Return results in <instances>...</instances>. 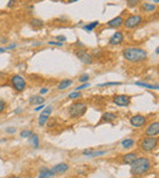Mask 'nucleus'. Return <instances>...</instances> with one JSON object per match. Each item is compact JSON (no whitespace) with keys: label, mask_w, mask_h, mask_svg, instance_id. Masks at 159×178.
Wrapping results in <instances>:
<instances>
[{"label":"nucleus","mask_w":159,"mask_h":178,"mask_svg":"<svg viewBox=\"0 0 159 178\" xmlns=\"http://www.w3.org/2000/svg\"><path fill=\"white\" fill-rule=\"evenodd\" d=\"M152 164L147 157H137L136 160L131 164V173L135 176H142L147 173L151 170Z\"/></svg>","instance_id":"nucleus-2"},{"label":"nucleus","mask_w":159,"mask_h":178,"mask_svg":"<svg viewBox=\"0 0 159 178\" xmlns=\"http://www.w3.org/2000/svg\"><path fill=\"white\" fill-rule=\"evenodd\" d=\"M14 48H16V44H11V45H9L6 50H10V49H14Z\"/></svg>","instance_id":"nucleus-41"},{"label":"nucleus","mask_w":159,"mask_h":178,"mask_svg":"<svg viewBox=\"0 0 159 178\" xmlns=\"http://www.w3.org/2000/svg\"><path fill=\"white\" fill-rule=\"evenodd\" d=\"M6 50L5 49H3V48H0V54H3V53H5Z\"/></svg>","instance_id":"nucleus-43"},{"label":"nucleus","mask_w":159,"mask_h":178,"mask_svg":"<svg viewBox=\"0 0 159 178\" xmlns=\"http://www.w3.org/2000/svg\"><path fill=\"white\" fill-rule=\"evenodd\" d=\"M54 173H65L66 171H69V165L68 164H58L53 167L52 170Z\"/></svg>","instance_id":"nucleus-15"},{"label":"nucleus","mask_w":159,"mask_h":178,"mask_svg":"<svg viewBox=\"0 0 159 178\" xmlns=\"http://www.w3.org/2000/svg\"><path fill=\"white\" fill-rule=\"evenodd\" d=\"M42 109H43V105H42V104H41V105H37V106H36V109H34V110H36V111H41V110H42Z\"/></svg>","instance_id":"nucleus-40"},{"label":"nucleus","mask_w":159,"mask_h":178,"mask_svg":"<svg viewBox=\"0 0 159 178\" xmlns=\"http://www.w3.org/2000/svg\"><path fill=\"white\" fill-rule=\"evenodd\" d=\"M55 123H57V120H55V118H54V120H50L49 123H48V127H53Z\"/></svg>","instance_id":"nucleus-36"},{"label":"nucleus","mask_w":159,"mask_h":178,"mask_svg":"<svg viewBox=\"0 0 159 178\" xmlns=\"http://www.w3.org/2000/svg\"><path fill=\"white\" fill-rule=\"evenodd\" d=\"M157 145H158V139L157 138H154V137H147V138H143L142 139V142H141V149L143 150V151H152V150H154L156 148H157Z\"/></svg>","instance_id":"nucleus-4"},{"label":"nucleus","mask_w":159,"mask_h":178,"mask_svg":"<svg viewBox=\"0 0 159 178\" xmlns=\"http://www.w3.org/2000/svg\"><path fill=\"white\" fill-rule=\"evenodd\" d=\"M105 154V151H92L91 154L88 156H91V157H94V156H101V155H104Z\"/></svg>","instance_id":"nucleus-31"},{"label":"nucleus","mask_w":159,"mask_h":178,"mask_svg":"<svg viewBox=\"0 0 159 178\" xmlns=\"http://www.w3.org/2000/svg\"><path fill=\"white\" fill-rule=\"evenodd\" d=\"M49 44L50 45H57V46H61L63 43H60V42H49Z\"/></svg>","instance_id":"nucleus-38"},{"label":"nucleus","mask_w":159,"mask_h":178,"mask_svg":"<svg viewBox=\"0 0 159 178\" xmlns=\"http://www.w3.org/2000/svg\"><path fill=\"white\" fill-rule=\"evenodd\" d=\"M142 8H143V10L147 12H152V11H156V6L154 5H152V4H148V3H145L143 5H142Z\"/></svg>","instance_id":"nucleus-25"},{"label":"nucleus","mask_w":159,"mask_h":178,"mask_svg":"<svg viewBox=\"0 0 159 178\" xmlns=\"http://www.w3.org/2000/svg\"><path fill=\"white\" fill-rule=\"evenodd\" d=\"M57 40H60V43H63V42H65V40H66V37H64V35H58Z\"/></svg>","instance_id":"nucleus-33"},{"label":"nucleus","mask_w":159,"mask_h":178,"mask_svg":"<svg viewBox=\"0 0 159 178\" xmlns=\"http://www.w3.org/2000/svg\"><path fill=\"white\" fill-rule=\"evenodd\" d=\"M140 4V0H127V6L129 8H135Z\"/></svg>","instance_id":"nucleus-27"},{"label":"nucleus","mask_w":159,"mask_h":178,"mask_svg":"<svg viewBox=\"0 0 159 178\" xmlns=\"http://www.w3.org/2000/svg\"><path fill=\"white\" fill-rule=\"evenodd\" d=\"M153 1H154V3H158L159 0H153Z\"/></svg>","instance_id":"nucleus-47"},{"label":"nucleus","mask_w":159,"mask_h":178,"mask_svg":"<svg viewBox=\"0 0 159 178\" xmlns=\"http://www.w3.org/2000/svg\"><path fill=\"white\" fill-rule=\"evenodd\" d=\"M88 78H90V76H88L87 73H85V75H82V76L79 78V81H80V82H82V83H87Z\"/></svg>","instance_id":"nucleus-30"},{"label":"nucleus","mask_w":159,"mask_h":178,"mask_svg":"<svg viewBox=\"0 0 159 178\" xmlns=\"http://www.w3.org/2000/svg\"><path fill=\"white\" fill-rule=\"evenodd\" d=\"M90 87V83H83L82 86H80V87H77L76 88V92H80V90H82V89H86Z\"/></svg>","instance_id":"nucleus-32"},{"label":"nucleus","mask_w":159,"mask_h":178,"mask_svg":"<svg viewBox=\"0 0 159 178\" xmlns=\"http://www.w3.org/2000/svg\"><path fill=\"white\" fill-rule=\"evenodd\" d=\"M135 84H136V86H140V87H145V88H148V89H158V86L148 84V83H145V82H136Z\"/></svg>","instance_id":"nucleus-24"},{"label":"nucleus","mask_w":159,"mask_h":178,"mask_svg":"<svg viewBox=\"0 0 159 178\" xmlns=\"http://www.w3.org/2000/svg\"><path fill=\"white\" fill-rule=\"evenodd\" d=\"M75 1H79V0H68V3H75Z\"/></svg>","instance_id":"nucleus-45"},{"label":"nucleus","mask_w":159,"mask_h":178,"mask_svg":"<svg viewBox=\"0 0 159 178\" xmlns=\"http://www.w3.org/2000/svg\"><path fill=\"white\" fill-rule=\"evenodd\" d=\"M146 122H147V118L145 116H142V115H135V116H132L130 118V123L134 127H142V126L146 124Z\"/></svg>","instance_id":"nucleus-9"},{"label":"nucleus","mask_w":159,"mask_h":178,"mask_svg":"<svg viewBox=\"0 0 159 178\" xmlns=\"http://www.w3.org/2000/svg\"><path fill=\"white\" fill-rule=\"evenodd\" d=\"M141 22H142V16H140V15H131L124 21V24H125L126 28H135L137 26H140Z\"/></svg>","instance_id":"nucleus-5"},{"label":"nucleus","mask_w":159,"mask_h":178,"mask_svg":"<svg viewBox=\"0 0 159 178\" xmlns=\"http://www.w3.org/2000/svg\"><path fill=\"white\" fill-rule=\"evenodd\" d=\"M48 92H49V89H48V88H42V89H41V94H42V95H43V94H47Z\"/></svg>","instance_id":"nucleus-39"},{"label":"nucleus","mask_w":159,"mask_h":178,"mask_svg":"<svg viewBox=\"0 0 159 178\" xmlns=\"http://www.w3.org/2000/svg\"><path fill=\"white\" fill-rule=\"evenodd\" d=\"M123 55L130 62H141L147 59V51L141 48H126Z\"/></svg>","instance_id":"nucleus-1"},{"label":"nucleus","mask_w":159,"mask_h":178,"mask_svg":"<svg viewBox=\"0 0 159 178\" xmlns=\"http://www.w3.org/2000/svg\"><path fill=\"white\" fill-rule=\"evenodd\" d=\"M76 56L79 57L80 60L83 62V64H87V65H90L93 62V56L87 51V50H85V49H81V50H77L76 53Z\"/></svg>","instance_id":"nucleus-7"},{"label":"nucleus","mask_w":159,"mask_h":178,"mask_svg":"<svg viewBox=\"0 0 159 178\" xmlns=\"http://www.w3.org/2000/svg\"><path fill=\"white\" fill-rule=\"evenodd\" d=\"M30 102L31 104H36V105H41V104L44 102V99H43V97H32Z\"/></svg>","instance_id":"nucleus-23"},{"label":"nucleus","mask_w":159,"mask_h":178,"mask_svg":"<svg viewBox=\"0 0 159 178\" xmlns=\"http://www.w3.org/2000/svg\"><path fill=\"white\" fill-rule=\"evenodd\" d=\"M14 3H15V0H10V3L8 4V6H9V8H12V5H14Z\"/></svg>","instance_id":"nucleus-42"},{"label":"nucleus","mask_w":159,"mask_h":178,"mask_svg":"<svg viewBox=\"0 0 159 178\" xmlns=\"http://www.w3.org/2000/svg\"><path fill=\"white\" fill-rule=\"evenodd\" d=\"M137 157H138L137 153H129V154H126V155L123 156V162L126 164V165H131Z\"/></svg>","instance_id":"nucleus-14"},{"label":"nucleus","mask_w":159,"mask_h":178,"mask_svg":"<svg viewBox=\"0 0 159 178\" xmlns=\"http://www.w3.org/2000/svg\"><path fill=\"white\" fill-rule=\"evenodd\" d=\"M124 40V34L121 32H115L113 34V37L109 39V44L110 45H119L123 43Z\"/></svg>","instance_id":"nucleus-12"},{"label":"nucleus","mask_w":159,"mask_h":178,"mask_svg":"<svg viewBox=\"0 0 159 178\" xmlns=\"http://www.w3.org/2000/svg\"><path fill=\"white\" fill-rule=\"evenodd\" d=\"M82 97V94L80 93V92H74V93H71L70 95H69V99H79Z\"/></svg>","instance_id":"nucleus-26"},{"label":"nucleus","mask_w":159,"mask_h":178,"mask_svg":"<svg viewBox=\"0 0 159 178\" xmlns=\"http://www.w3.org/2000/svg\"><path fill=\"white\" fill-rule=\"evenodd\" d=\"M109 86H120V83L119 82H108V83L99 84V87H109Z\"/></svg>","instance_id":"nucleus-28"},{"label":"nucleus","mask_w":159,"mask_h":178,"mask_svg":"<svg viewBox=\"0 0 159 178\" xmlns=\"http://www.w3.org/2000/svg\"><path fill=\"white\" fill-rule=\"evenodd\" d=\"M53 177H54V172L43 167L41 170V172H39V177L38 178H53Z\"/></svg>","instance_id":"nucleus-17"},{"label":"nucleus","mask_w":159,"mask_h":178,"mask_svg":"<svg viewBox=\"0 0 159 178\" xmlns=\"http://www.w3.org/2000/svg\"><path fill=\"white\" fill-rule=\"evenodd\" d=\"M52 111H53V107H52V106H48V107H46V110L41 113V116H39V118H38V122H39L41 126H44V124L48 122Z\"/></svg>","instance_id":"nucleus-11"},{"label":"nucleus","mask_w":159,"mask_h":178,"mask_svg":"<svg viewBox=\"0 0 159 178\" xmlns=\"http://www.w3.org/2000/svg\"><path fill=\"white\" fill-rule=\"evenodd\" d=\"M75 178H81V177H75Z\"/></svg>","instance_id":"nucleus-48"},{"label":"nucleus","mask_w":159,"mask_h":178,"mask_svg":"<svg viewBox=\"0 0 159 178\" xmlns=\"http://www.w3.org/2000/svg\"><path fill=\"white\" fill-rule=\"evenodd\" d=\"M114 104L118 105V106H127L131 101V98L129 95H125V94H121V95H116L114 97Z\"/></svg>","instance_id":"nucleus-8"},{"label":"nucleus","mask_w":159,"mask_h":178,"mask_svg":"<svg viewBox=\"0 0 159 178\" xmlns=\"http://www.w3.org/2000/svg\"><path fill=\"white\" fill-rule=\"evenodd\" d=\"M6 42H8V40H6L5 38H3V39H1V43H6Z\"/></svg>","instance_id":"nucleus-44"},{"label":"nucleus","mask_w":159,"mask_h":178,"mask_svg":"<svg viewBox=\"0 0 159 178\" xmlns=\"http://www.w3.org/2000/svg\"><path fill=\"white\" fill-rule=\"evenodd\" d=\"M10 178H22V177H17V176H12V177H10Z\"/></svg>","instance_id":"nucleus-46"},{"label":"nucleus","mask_w":159,"mask_h":178,"mask_svg":"<svg viewBox=\"0 0 159 178\" xmlns=\"http://www.w3.org/2000/svg\"><path fill=\"white\" fill-rule=\"evenodd\" d=\"M98 24H99L98 21H94V22H91V23H88V24H86V26L83 27V29H85L86 32H91V31H93Z\"/></svg>","instance_id":"nucleus-21"},{"label":"nucleus","mask_w":159,"mask_h":178,"mask_svg":"<svg viewBox=\"0 0 159 178\" xmlns=\"http://www.w3.org/2000/svg\"><path fill=\"white\" fill-rule=\"evenodd\" d=\"M87 111V105L85 102H74L70 107H69V115L74 118L81 117L82 115H85Z\"/></svg>","instance_id":"nucleus-3"},{"label":"nucleus","mask_w":159,"mask_h":178,"mask_svg":"<svg viewBox=\"0 0 159 178\" xmlns=\"http://www.w3.org/2000/svg\"><path fill=\"white\" fill-rule=\"evenodd\" d=\"M115 118H116V115H115V113H113V112H105L102 116V121L99 122V124L104 122H112Z\"/></svg>","instance_id":"nucleus-16"},{"label":"nucleus","mask_w":159,"mask_h":178,"mask_svg":"<svg viewBox=\"0 0 159 178\" xmlns=\"http://www.w3.org/2000/svg\"><path fill=\"white\" fill-rule=\"evenodd\" d=\"M135 144V140L134 139H131V138H127L125 140H123L121 142V145H123V148H125V149H130V148H132Z\"/></svg>","instance_id":"nucleus-20"},{"label":"nucleus","mask_w":159,"mask_h":178,"mask_svg":"<svg viewBox=\"0 0 159 178\" xmlns=\"http://www.w3.org/2000/svg\"><path fill=\"white\" fill-rule=\"evenodd\" d=\"M159 133V122L156 121V122H152L146 129V134L148 137H157Z\"/></svg>","instance_id":"nucleus-10"},{"label":"nucleus","mask_w":159,"mask_h":178,"mask_svg":"<svg viewBox=\"0 0 159 178\" xmlns=\"http://www.w3.org/2000/svg\"><path fill=\"white\" fill-rule=\"evenodd\" d=\"M123 24H124V18H123L121 16H118V17H115V18L110 20V21L108 22V26L112 27V28H119V27L123 26Z\"/></svg>","instance_id":"nucleus-13"},{"label":"nucleus","mask_w":159,"mask_h":178,"mask_svg":"<svg viewBox=\"0 0 159 178\" xmlns=\"http://www.w3.org/2000/svg\"><path fill=\"white\" fill-rule=\"evenodd\" d=\"M4 109H5V102L0 100V113L4 111Z\"/></svg>","instance_id":"nucleus-34"},{"label":"nucleus","mask_w":159,"mask_h":178,"mask_svg":"<svg viewBox=\"0 0 159 178\" xmlns=\"http://www.w3.org/2000/svg\"><path fill=\"white\" fill-rule=\"evenodd\" d=\"M30 24H31V27H32L33 29H38V28H42L44 23H43V21H42V20H37V18H33V20H31Z\"/></svg>","instance_id":"nucleus-19"},{"label":"nucleus","mask_w":159,"mask_h":178,"mask_svg":"<svg viewBox=\"0 0 159 178\" xmlns=\"http://www.w3.org/2000/svg\"><path fill=\"white\" fill-rule=\"evenodd\" d=\"M6 132H8V133H15V132H16V129H15V128H14V127H10V128H6Z\"/></svg>","instance_id":"nucleus-37"},{"label":"nucleus","mask_w":159,"mask_h":178,"mask_svg":"<svg viewBox=\"0 0 159 178\" xmlns=\"http://www.w3.org/2000/svg\"><path fill=\"white\" fill-rule=\"evenodd\" d=\"M32 134L33 133H32L31 131H27V129H26V131H22V132H21V138H30Z\"/></svg>","instance_id":"nucleus-29"},{"label":"nucleus","mask_w":159,"mask_h":178,"mask_svg":"<svg viewBox=\"0 0 159 178\" xmlns=\"http://www.w3.org/2000/svg\"><path fill=\"white\" fill-rule=\"evenodd\" d=\"M92 151H93V150H91V149H87V150H83V151H82V154H83V155H86V156H88L92 153Z\"/></svg>","instance_id":"nucleus-35"},{"label":"nucleus","mask_w":159,"mask_h":178,"mask_svg":"<svg viewBox=\"0 0 159 178\" xmlns=\"http://www.w3.org/2000/svg\"><path fill=\"white\" fill-rule=\"evenodd\" d=\"M11 84L17 92H21L26 88V81L23 79V77L19 76V75H15L11 77Z\"/></svg>","instance_id":"nucleus-6"},{"label":"nucleus","mask_w":159,"mask_h":178,"mask_svg":"<svg viewBox=\"0 0 159 178\" xmlns=\"http://www.w3.org/2000/svg\"><path fill=\"white\" fill-rule=\"evenodd\" d=\"M71 84H72V79H63V81L59 83L58 89H59V90H65V89H68Z\"/></svg>","instance_id":"nucleus-18"},{"label":"nucleus","mask_w":159,"mask_h":178,"mask_svg":"<svg viewBox=\"0 0 159 178\" xmlns=\"http://www.w3.org/2000/svg\"><path fill=\"white\" fill-rule=\"evenodd\" d=\"M30 142H31V144L33 145L36 149L39 146V139H38V135H36V134H32L30 137Z\"/></svg>","instance_id":"nucleus-22"}]
</instances>
